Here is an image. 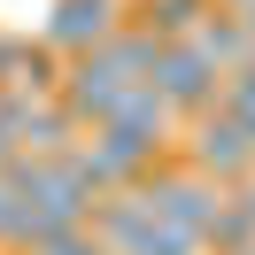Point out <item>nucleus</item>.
<instances>
[{
  "instance_id": "obj_1",
  "label": "nucleus",
  "mask_w": 255,
  "mask_h": 255,
  "mask_svg": "<svg viewBox=\"0 0 255 255\" xmlns=\"http://www.w3.org/2000/svg\"><path fill=\"white\" fill-rule=\"evenodd\" d=\"M186 170H193V178H209L217 193L248 186V178H255L248 124H240V116H224V109H201V116H186Z\"/></svg>"
},
{
  "instance_id": "obj_2",
  "label": "nucleus",
  "mask_w": 255,
  "mask_h": 255,
  "mask_svg": "<svg viewBox=\"0 0 255 255\" xmlns=\"http://www.w3.org/2000/svg\"><path fill=\"white\" fill-rule=\"evenodd\" d=\"M131 85H139V78H131V70L116 62L109 47H93V54H70V62H62V85H54V101L70 109V124H78V131H85V124L101 131Z\"/></svg>"
},
{
  "instance_id": "obj_3",
  "label": "nucleus",
  "mask_w": 255,
  "mask_h": 255,
  "mask_svg": "<svg viewBox=\"0 0 255 255\" xmlns=\"http://www.w3.org/2000/svg\"><path fill=\"white\" fill-rule=\"evenodd\" d=\"M147 85H155L162 101H170L178 116H201V109H217V70L201 62V54L186 47V39H170V47H155V70H147Z\"/></svg>"
},
{
  "instance_id": "obj_4",
  "label": "nucleus",
  "mask_w": 255,
  "mask_h": 255,
  "mask_svg": "<svg viewBox=\"0 0 255 255\" xmlns=\"http://www.w3.org/2000/svg\"><path fill=\"white\" fill-rule=\"evenodd\" d=\"M124 16H131L124 0H54L47 23H39V47H54V54H93Z\"/></svg>"
},
{
  "instance_id": "obj_5",
  "label": "nucleus",
  "mask_w": 255,
  "mask_h": 255,
  "mask_svg": "<svg viewBox=\"0 0 255 255\" xmlns=\"http://www.w3.org/2000/svg\"><path fill=\"white\" fill-rule=\"evenodd\" d=\"M109 124H116V131H139V139H155V147H170V131H178V109H170V101H162L155 85L139 78L124 101H116V116H109Z\"/></svg>"
},
{
  "instance_id": "obj_6",
  "label": "nucleus",
  "mask_w": 255,
  "mask_h": 255,
  "mask_svg": "<svg viewBox=\"0 0 255 255\" xmlns=\"http://www.w3.org/2000/svg\"><path fill=\"white\" fill-rule=\"evenodd\" d=\"M186 47H193V54H201V62H209V70H217V78H232V70H240V62H255V39H248V31H240V23H232V16H224V8H217V16H201V31H193V39H186Z\"/></svg>"
},
{
  "instance_id": "obj_7",
  "label": "nucleus",
  "mask_w": 255,
  "mask_h": 255,
  "mask_svg": "<svg viewBox=\"0 0 255 255\" xmlns=\"http://www.w3.org/2000/svg\"><path fill=\"white\" fill-rule=\"evenodd\" d=\"M201 16H217L209 0H139V8H131V23L155 31L162 47H170V39H193V31H201Z\"/></svg>"
},
{
  "instance_id": "obj_8",
  "label": "nucleus",
  "mask_w": 255,
  "mask_h": 255,
  "mask_svg": "<svg viewBox=\"0 0 255 255\" xmlns=\"http://www.w3.org/2000/svg\"><path fill=\"white\" fill-rule=\"evenodd\" d=\"M248 248H255V217H248L240 193H224L217 217L201 224V255H248Z\"/></svg>"
},
{
  "instance_id": "obj_9",
  "label": "nucleus",
  "mask_w": 255,
  "mask_h": 255,
  "mask_svg": "<svg viewBox=\"0 0 255 255\" xmlns=\"http://www.w3.org/2000/svg\"><path fill=\"white\" fill-rule=\"evenodd\" d=\"M39 255H109V248H101L93 232H62V240H47Z\"/></svg>"
},
{
  "instance_id": "obj_10",
  "label": "nucleus",
  "mask_w": 255,
  "mask_h": 255,
  "mask_svg": "<svg viewBox=\"0 0 255 255\" xmlns=\"http://www.w3.org/2000/svg\"><path fill=\"white\" fill-rule=\"evenodd\" d=\"M16 217H23V201L0 186V255H8V240H16Z\"/></svg>"
},
{
  "instance_id": "obj_11",
  "label": "nucleus",
  "mask_w": 255,
  "mask_h": 255,
  "mask_svg": "<svg viewBox=\"0 0 255 255\" xmlns=\"http://www.w3.org/2000/svg\"><path fill=\"white\" fill-rule=\"evenodd\" d=\"M23 47H31V39H0V85H16V70H23Z\"/></svg>"
},
{
  "instance_id": "obj_12",
  "label": "nucleus",
  "mask_w": 255,
  "mask_h": 255,
  "mask_svg": "<svg viewBox=\"0 0 255 255\" xmlns=\"http://www.w3.org/2000/svg\"><path fill=\"white\" fill-rule=\"evenodd\" d=\"M232 193H240V201H248V217H255V178H248V186H232Z\"/></svg>"
},
{
  "instance_id": "obj_13",
  "label": "nucleus",
  "mask_w": 255,
  "mask_h": 255,
  "mask_svg": "<svg viewBox=\"0 0 255 255\" xmlns=\"http://www.w3.org/2000/svg\"><path fill=\"white\" fill-rule=\"evenodd\" d=\"M8 155H16V139H8V131H0V170H8Z\"/></svg>"
},
{
  "instance_id": "obj_14",
  "label": "nucleus",
  "mask_w": 255,
  "mask_h": 255,
  "mask_svg": "<svg viewBox=\"0 0 255 255\" xmlns=\"http://www.w3.org/2000/svg\"><path fill=\"white\" fill-rule=\"evenodd\" d=\"M240 124H248V147H255V116H240Z\"/></svg>"
},
{
  "instance_id": "obj_15",
  "label": "nucleus",
  "mask_w": 255,
  "mask_h": 255,
  "mask_svg": "<svg viewBox=\"0 0 255 255\" xmlns=\"http://www.w3.org/2000/svg\"><path fill=\"white\" fill-rule=\"evenodd\" d=\"M209 8H232V0H209Z\"/></svg>"
},
{
  "instance_id": "obj_16",
  "label": "nucleus",
  "mask_w": 255,
  "mask_h": 255,
  "mask_svg": "<svg viewBox=\"0 0 255 255\" xmlns=\"http://www.w3.org/2000/svg\"><path fill=\"white\" fill-rule=\"evenodd\" d=\"M248 255H255V248H248Z\"/></svg>"
}]
</instances>
